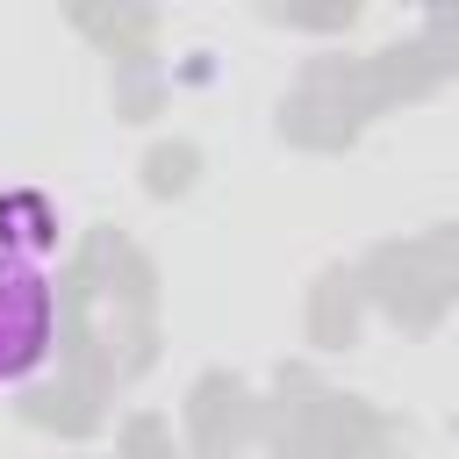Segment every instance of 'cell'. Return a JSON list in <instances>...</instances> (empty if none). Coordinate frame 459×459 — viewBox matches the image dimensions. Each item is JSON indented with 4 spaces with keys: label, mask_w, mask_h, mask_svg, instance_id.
Masks as SVG:
<instances>
[{
    "label": "cell",
    "mask_w": 459,
    "mask_h": 459,
    "mask_svg": "<svg viewBox=\"0 0 459 459\" xmlns=\"http://www.w3.org/2000/svg\"><path fill=\"white\" fill-rule=\"evenodd\" d=\"M57 344V294L50 273L0 244V387L29 380Z\"/></svg>",
    "instance_id": "6da1fadb"
},
{
    "label": "cell",
    "mask_w": 459,
    "mask_h": 459,
    "mask_svg": "<svg viewBox=\"0 0 459 459\" xmlns=\"http://www.w3.org/2000/svg\"><path fill=\"white\" fill-rule=\"evenodd\" d=\"M57 208L43 201V194H0V244L7 251H22V258H36L43 265V251H57Z\"/></svg>",
    "instance_id": "7a4b0ae2"
}]
</instances>
